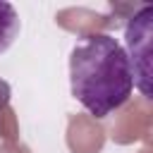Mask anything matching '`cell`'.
Masks as SVG:
<instances>
[{
  "mask_svg": "<svg viewBox=\"0 0 153 153\" xmlns=\"http://www.w3.org/2000/svg\"><path fill=\"white\" fill-rule=\"evenodd\" d=\"M69 91L93 117L122 108L134 91L124 45L108 33H91L69 53Z\"/></svg>",
  "mask_w": 153,
  "mask_h": 153,
  "instance_id": "cell-1",
  "label": "cell"
},
{
  "mask_svg": "<svg viewBox=\"0 0 153 153\" xmlns=\"http://www.w3.org/2000/svg\"><path fill=\"white\" fill-rule=\"evenodd\" d=\"M124 50L129 57L134 86L153 100V5H141L124 26Z\"/></svg>",
  "mask_w": 153,
  "mask_h": 153,
  "instance_id": "cell-2",
  "label": "cell"
},
{
  "mask_svg": "<svg viewBox=\"0 0 153 153\" xmlns=\"http://www.w3.org/2000/svg\"><path fill=\"white\" fill-rule=\"evenodd\" d=\"M22 31V19L12 2L0 0V55L14 43V38Z\"/></svg>",
  "mask_w": 153,
  "mask_h": 153,
  "instance_id": "cell-3",
  "label": "cell"
}]
</instances>
